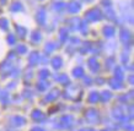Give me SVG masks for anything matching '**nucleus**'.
I'll return each instance as SVG.
<instances>
[{
	"instance_id": "obj_1",
	"label": "nucleus",
	"mask_w": 134,
	"mask_h": 131,
	"mask_svg": "<svg viewBox=\"0 0 134 131\" xmlns=\"http://www.w3.org/2000/svg\"><path fill=\"white\" fill-rule=\"evenodd\" d=\"M86 18L90 21L100 20V18H101V13H100V10H97V9L90 10L89 13H86Z\"/></svg>"
},
{
	"instance_id": "obj_2",
	"label": "nucleus",
	"mask_w": 134,
	"mask_h": 131,
	"mask_svg": "<svg viewBox=\"0 0 134 131\" xmlns=\"http://www.w3.org/2000/svg\"><path fill=\"white\" fill-rule=\"evenodd\" d=\"M68 9H69V11H71V13H76L77 10L80 9V5L77 4V3H70Z\"/></svg>"
},
{
	"instance_id": "obj_3",
	"label": "nucleus",
	"mask_w": 134,
	"mask_h": 131,
	"mask_svg": "<svg viewBox=\"0 0 134 131\" xmlns=\"http://www.w3.org/2000/svg\"><path fill=\"white\" fill-rule=\"evenodd\" d=\"M30 60H31V64L35 65V64L38 61V53H33L32 55H31V58H30Z\"/></svg>"
},
{
	"instance_id": "obj_4",
	"label": "nucleus",
	"mask_w": 134,
	"mask_h": 131,
	"mask_svg": "<svg viewBox=\"0 0 134 131\" xmlns=\"http://www.w3.org/2000/svg\"><path fill=\"white\" fill-rule=\"evenodd\" d=\"M113 33H114V29L112 28V27H106L105 28V34L106 36L111 37V36H113Z\"/></svg>"
},
{
	"instance_id": "obj_5",
	"label": "nucleus",
	"mask_w": 134,
	"mask_h": 131,
	"mask_svg": "<svg viewBox=\"0 0 134 131\" xmlns=\"http://www.w3.org/2000/svg\"><path fill=\"white\" fill-rule=\"evenodd\" d=\"M53 66H54V67H59V66H60V59H59V58L53 59Z\"/></svg>"
},
{
	"instance_id": "obj_6",
	"label": "nucleus",
	"mask_w": 134,
	"mask_h": 131,
	"mask_svg": "<svg viewBox=\"0 0 134 131\" xmlns=\"http://www.w3.org/2000/svg\"><path fill=\"white\" fill-rule=\"evenodd\" d=\"M44 13H43V11H41V13L38 14V16H37V18H38V21H40V22H41V23H43V21H44Z\"/></svg>"
},
{
	"instance_id": "obj_7",
	"label": "nucleus",
	"mask_w": 134,
	"mask_h": 131,
	"mask_svg": "<svg viewBox=\"0 0 134 131\" xmlns=\"http://www.w3.org/2000/svg\"><path fill=\"white\" fill-rule=\"evenodd\" d=\"M90 66L92 67V69H97V63H96V60L95 59H90Z\"/></svg>"
},
{
	"instance_id": "obj_8",
	"label": "nucleus",
	"mask_w": 134,
	"mask_h": 131,
	"mask_svg": "<svg viewBox=\"0 0 134 131\" xmlns=\"http://www.w3.org/2000/svg\"><path fill=\"white\" fill-rule=\"evenodd\" d=\"M122 39H123L124 42H127L128 39H129V34H128V32L123 31V32H122Z\"/></svg>"
},
{
	"instance_id": "obj_9",
	"label": "nucleus",
	"mask_w": 134,
	"mask_h": 131,
	"mask_svg": "<svg viewBox=\"0 0 134 131\" xmlns=\"http://www.w3.org/2000/svg\"><path fill=\"white\" fill-rule=\"evenodd\" d=\"M0 26H1V28H6V27H8V21L6 20H4V18H3V20H0Z\"/></svg>"
},
{
	"instance_id": "obj_10",
	"label": "nucleus",
	"mask_w": 134,
	"mask_h": 131,
	"mask_svg": "<svg viewBox=\"0 0 134 131\" xmlns=\"http://www.w3.org/2000/svg\"><path fill=\"white\" fill-rule=\"evenodd\" d=\"M11 10H14V11H16V10H21V5L19 4V3H15V4L11 6Z\"/></svg>"
},
{
	"instance_id": "obj_11",
	"label": "nucleus",
	"mask_w": 134,
	"mask_h": 131,
	"mask_svg": "<svg viewBox=\"0 0 134 131\" xmlns=\"http://www.w3.org/2000/svg\"><path fill=\"white\" fill-rule=\"evenodd\" d=\"M16 29H17V31H19V32H20V36H21V37H24V36H25V33H26V31H25V28H22V27H19V26H17V27H16Z\"/></svg>"
},
{
	"instance_id": "obj_12",
	"label": "nucleus",
	"mask_w": 134,
	"mask_h": 131,
	"mask_svg": "<svg viewBox=\"0 0 134 131\" xmlns=\"http://www.w3.org/2000/svg\"><path fill=\"white\" fill-rule=\"evenodd\" d=\"M17 52H19V53H26V47H24V45H20V47L17 48Z\"/></svg>"
},
{
	"instance_id": "obj_13",
	"label": "nucleus",
	"mask_w": 134,
	"mask_h": 131,
	"mask_svg": "<svg viewBox=\"0 0 134 131\" xmlns=\"http://www.w3.org/2000/svg\"><path fill=\"white\" fill-rule=\"evenodd\" d=\"M33 41H40V38H41V36L38 34V33H33Z\"/></svg>"
},
{
	"instance_id": "obj_14",
	"label": "nucleus",
	"mask_w": 134,
	"mask_h": 131,
	"mask_svg": "<svg viewBox=\"0 0 134 131\" xmlns=\"http://www.w3.org/2000/svg\"><path fill=\"white\" fill-rule=\"evenodd\" d=\"M82 75V70L81 69H76L75 70V76H81Z\"/></svg>"
},
{
	"instance_id": "obj_15",
	"label": "nucleus",
	"mask_w": 134,
	"mask_h": 131,
	"mask_svg": "<svg viewBox=\"0 0 134 131\" xmlns=\"http://www.w3.org/2000/svg\"><path fill=\"white\" fill-rule=\"evenodd\" d=\"M62 8H63V3H58V4L55 5V9H57V10H60Z\"/></svg>"
},
{
	"instance_id": "obj_16",
	"label": "nucleus",
	"mask_w": 134,
	"mask_h": 131,
	"mask_svg": "<svg viewBox=\"0 0 134 131\" xmlns=\"http://www.w3.org/2000/svg\"><path fill=\"white\" fill-rule=\"evenodd\" d=\"M9 42H10V44H12V43L15 42V38H14V36H9Z\"/></svg>"
},
{
	"instance_id": "obj_17",
	"label": "nucleus",
	"mask_w": 134,
	"mask_h": 131,
	"mask_svg": "<svg viewBox=\"0 0 134 131\" xmlns=\"http://www.w3.org/2000/svg\"><path fill=\"white\" fill-rule=\"evenodd\" d=\"M46 49H47V52H51V50L53 49V44H49V45H47V47H46Z\"/></svg>"
}]
</instances>
